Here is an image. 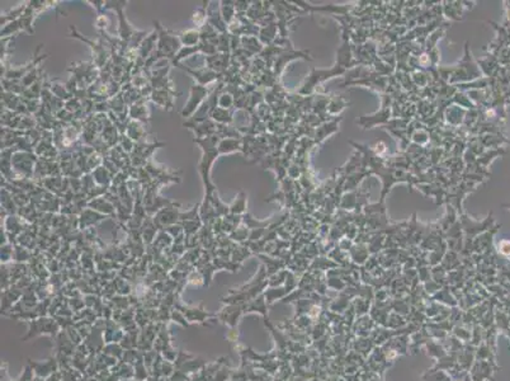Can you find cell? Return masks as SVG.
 Listing matches in <instances>:
<instances>
[{
	"instance_id": "obj_3",
	"label": "cell",
	"mask_w": 510,
	"mask_h": 381,
	"mask_svg": "<svg viewBox=\"0 0 510 381\" xmlns=\"http://www.w3.org/2000/svg\"><path fill=\"white\" fill-rule=\"evenodd\" d=\"M206 94H207V89L203 88L202 85L192 86V89H191V98H189L188 103H187L186 106H184V108H183L182 116L188 117L191 116L192 113L196 112L197 108L202 104Z\"/></svg>"
},
{
	"instance_id": "obj_2",
	"label": "cell",
	"mask_w": 510,
	"mask_h": 381,
	"mask_svg": "<svg viewBox=\"0 0 510 381\" xmlns=\"http://www.w3.org/2000/svg\"><path fill=\"white\" fill-rule=\"evenodd\" d=\"M156 24V28L159 31L160 34V41H159V47H158V51L155 53V61L159 57H173L175 55L176 51H179L180 49V40H179L176 36H173L170 34V32L165 31L162 27H160V24H158V22H154Z\"/></svg>"
},
{
	"instance_id": "obj_4",
	"label": "cell",
	"mask_w": 510,
	"mask_h": 381,
	"mask_svg": "<svg viewBox=\"0 0 510 381\" xmlns=\"http://www.w3.org/2000/svg\"><path fill=\"white\" fill-rule=\"evenodd\" d=\"M199 38H201V32L196 30H188L180 34V42L186 45V47L198 46Z\"/></svg>"
},
{
	"instance_id": "obj_1",
	"label": "cell",
	"mask_w": 510,
	"mask_h": 381,
	"mask_svg": "<svg viewBox=\"0 0 510 381\" xmlns=\"http://www.w3.org/2000/svg\"><path fill=\"white\" fill-rule=\"evenodd\" d=\"M194 141L198 144H201L203 150V156L201 162H199L198 170L202 176L203 183H205L206 187V199H209L212 192L215 191V186H213L211 181H209V172H211V166H212L213 160L216 159V156L219 154V148H216V143H217V139L215 136H208L203 140L194 139Z\"/></svg>"
},
{
	"instance_id": "obj_5",
	"label": "cell",
	"mask_w": 510,
	"mask_h": 381,
	"mask_svg": "<svg viewBox=\"0 0 510 381\" xmlns=\"http://www.w3.org/2000/svg\"><path fill=\"white\" fill-rule=\"evenodd\" d=\"M235 150H239V145L235 140H223L219 145L220 154H225V152H232Z\"/></svg>"
},
{
	"instance_id": "obj_6",
	"label": "cell",
	"mask_w": 510,
	"mask_h": 381,
	"mask_svg": "<svg viewBox=\"0 0 510 381\" xmlns=\"http://www.w3.org/2000/svg\"><path fill=\"white\" fill-rule=\"evenodd\" d=\"M244 210H245V199H244V195L240 193V196L235 199V202L230 206V211L234 212V214H240Z\"/></svg>"
}]
</instances>
